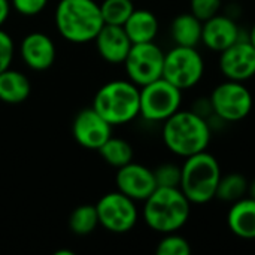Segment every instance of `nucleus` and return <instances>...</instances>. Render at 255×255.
<instances>
[{
    "instance_id": "nucleus-1",
    "label": "nucleus",
    "mask_w": 255,
    "mask_h": 255,
    "mask_svg": "<svg viewBox=\"0 0 255 255\" xmlns=\"http://www.w3.org/2000/svg\"><path fill=\"white\" fill-rule=\"evenodd\" d=\"M161 139L172 154L187 158L208 149L212 130L203 117L191 109H179L163 123Z\"/></svg>"
},
{
    "instance_id": "nucleus-2",
    "label": "nucleus",
    "mask_w": 255,
    "mask_h": 255,
    "mask_svg": "<svg viewBox=\"0 0 255 255\" xmlns=\"http://www.w3.org/2000/svg\"><path fill=\"white\" fill-rule=\"evenodd\" d=\"M145 224L161 235L179 232L190 220L191 203L179 188L157 187L143 202Z\"/></svg>"
},
{
    "instance_id": "nucleus-3",
    "label": "nucleus",
    "mask_w": 255,
    "mask_h": 255,
    "mask_svg": "<svg viewBox=\"0 0 255 255\" xmlns=\"http://www.w3.org/2000/svg\"><path fill=\"white\" fill-rule=\"evenodd\" d=\"M55 28L72 43H87L96 39L105 25L100 3L94 0H60L54 12Z\"/></svg>"
},
{
    "instance_id": "nucleus-4",
    "label": "nucleus",
    "mask_w": 255,
    "mask_h": 255,
    "mask_svg": "<svg viewBox=\"0 0 255 255\" xmlns=\"http://www.w3.org/2000/svg\"><path fill=\"white\" fill-rule=\"evenodd\" d=\"M184 160L181 166L179 190L191 205H206L212 202L223 175L217 157L206 149Z\"/></svg>"
},
{
    "instance_id": "nucleus-5",
    "label": "nucleus",
    "mask_w": 255,
    "mask_h": 255,
    "mask_svg": "<svg viewBox=\"0 0 255 255\" xmlns=\"http://www.w3.org/2000/svg\"><path fill=\"white\" fill-rule=\"evenodd\" d=\"M93 108L114 127L139 117L140 88L128 79H115L102 85L93 100Z\"/></svg>"
},
{
    "instance_id": "nucleus-6",
    "label": "nucleus",
    "mask_w": 255,
    "mask_h": 255,
    "mask_svg": "<svg viewBox=\"0 0 255 255\" xmlns=\"http://www.w3.org/2000/svg\"><path fill=\"white\" fill-rule=\"evenodd\" d=\"M205 75L203 55L193 46L175 45L164 52L163 78L182 91L194 88Z\"/></svg>"
},
{
    "instance_id": "nucleus-7",
    "label": "nucleus",
    "mask_w": 255,
    "mask_h": 255,
    "mask_svg": "<svg viewBox=\"0 0 255 255\" xmlns=\"http://www.w3.org/2000/svg\"><path fill=\"white\" fill-rule=\"evenodd\" d=\"M182 93L163 76L140 87L139 115L149 123H164L181 109Z\"/></svg>"
},
{
    "instance_id": "nucleus-8",
    "label": "nucleus",
    "mask_w": 255,
    "mask_h": 255,
    "mask_svg": "<svg viewBox=\"0 0 255 255\" xmlns=\"http://www.w3.org/2000/svg\"><path fill=\"white\" fill-rule=\"evenodd\" d=\"M214 115L227 123H239L245 120L254 106V99L245 82L226 79L214 87L211 96Z\"/></svg>"
},
{
    "instance_id": "nucleus-9",
    "label": "nucleus",
    "mask_w": 255,
    "mask_h": 255,
    "mask_svg": "<svg viewBox=\"0 0 255 255\" xmlns=\"http://www.w3.org/2000/svg\"><path fill=\"white\" fill-rule=\"evenodd\" d=\"M99 224L115 235H124L134 229L139 220L136 202L121 191H112L99 199L96 203Z\"/></svg>"
},
{
    "instance_id": "nucleus-10",
    "label": "nucleus",
    "mask_w": 255,
    "mask_h": 255,
    "mask_svg": "<svg viewBox=\"0 0 255 255\" xmlns=\"http://www.w3.org/2000/svg\"><path fill=\"white\" fill-rule=\"evenodd\" d=\"M123 64L128 81L140 88L163 76L164 51L155 42L133 43Z\"/></svg>"
},
{
    "instance_id": "nucleus-11",
    "label": "nucleus",
    "mask_w": 255,
    "mask_h": 255,
    "mask_svg": "<svg viewBox=\"0 0 255 255\" xmlns=\"http://www.w3.org/2000/svg\"><path fill=\"white\" fill-rule=\"evenodd\" d=\"M220 72L226 79L247 82L255 76V48L248 39H241L223 52L218 58Z\"/></svg>"
},
{
    "instance_id": "nucleus-12",
    "label": "nucleus",
    "mask_w": 255,
    "mask_h": 255,
    "mask_svg": "<svg viewBox=\"0 0 255 255\" xmlns=\"http://www.w3.org/2000/svg\"><path fill=\"white\" fill-rule=\"evenodd\" d=\"M241 39H248V31L244 36V30L238 24V19L223 12L203 21L202 45L212 52L220 54Z\"/></svg>"
},
{
    "instance_id": "nucleus-13",
    "label": "nucleus",
    "mask_w": 255,
    "mask_h": 255,
    "mask_svg": "<svg viewBox=\"0 0 255 255\" xmlns=\"http://www.w3.org/2000/svg\"><path fill=\"white\" fill-rule=\"evenodd\" d=\"M72 133L82 148L97 151L112 136V126L91 106L76 114Z\"/></svg>"
},
{
    "instance_id": "nucleus-14",
    "label": "nucleus",
    "mask_w": 255,
    "mask_h": 255,
    "mask_svg": "<svg viewBox=\"0 0 255 255\" xmlns=\"http://www.w3.org/2000/svg\"><path fill=\"white\" fill-rule=\"evenodd\" d=\"M115 184L118 191L134 202H145L157 188L154 170L134 161H130L118 169L115 175Z\"/></svg>"
},
{
    "instance_id": "nucleus-15",
    "label": "nucleus",
    "mask_w": 255,
    "mask_h": 255,
    "mask_svg": "<svg viewBox=\"0 0 255 255\" xmlns=\"http://www.w3.org/2000/svg\"><path fill=\"white\" fill-rule=\"evenodd\" d=\"M55 45L52 39L42 33L33 31L22 37L19 45V54L27 67L36 72L49 69L55 61Z\"/></svg>"
},
{
    "instance_id": "nucleus-16",
    "label": "nucleus",
    "mask_w": 255,
    "mask_h": 255,
    "mask_svg": "<svg viewBox=\"0 0 255 255\" xmlns=\"http://www.w3.org/2000/svg\"><path fill=\"white\" fill-rule=\"evenodd\" d=\"M94 42H96V48L100 57L111 64L124 63L133 45L124 27L112 25V24H105L97 33Z\"/></svg>"
},
{
    "instance_id": "nucleus-17",
    "label": "nucleus",
    "mask_w": 255,
    "mask_h": 255,
    "mask_svg": "<svg viewBox=\"0 0 255 255\" xmlns=\"http://www.w3.org/2000/svg\"><path fill=\"white\" fill-rule=\"evenodd\" d=\"M227 227L239 239H255V199L245 196L232 203L227 212Z\"/></svg>"
},
{
    "instance_id": "nucleus-18",
    "label": "nucleus",
    "mask_w": 255,
    "mask_h": 255,
    "mask_svg": "<svg viewBox=\"0 0 255 255\" xmlns=\"http://www.w3.org/2000/svg\"><path fill=\"white\" fill-rule=\"evenodd\" d=\"M124 30L131 43L154 42L158 34V19L155 13L148 9H134L124 22Z\"/></svg>"
},
{
    "instance_id": "nucleus-19",
    "label": "nucleus",
    "mask_w": 255,
    "mask_h": 255,
    "mask_svg": "<svg viewBox=\"0 0 255 255\" xmlns=\"http://www.w3.org/2000/svg\"><path fill=\"white\" fill-rule=\"evenodd\" d=\"M203 21L191 12L176 15L170 24V37L175 45L197 48L202 43Z\"/></svg>"
},
{
    "instance_id": "nucleus-20",
    "label": "nucleus",
    "mask_w": 255,
    "mask_h": 255,
    "mask_svg": "<svg viewBox=\"0 0 255 255\" xmlns=\"http://www.w3.org/2000/svg\"><path fill=\"white\" fill-rule=\"evenodd\" d=\"M31 85L28 78L15 69H6L0 73V100L7 105H19L30 96Z\"/></svg>"
},
{
    "instance_id": "nucleus-21",
    "label": "nucleus",
    "mask_w": 255,
    "mask_h": 255,
    "mask_svg": "<svg viewBox=\"0 0 255 255\" xmlns=\"http://www.w3.org/2000/svg\"><path fill=\"white\" fill-rule=\"evenodd\" d=\"M248 184L250 181L247 179V176L239 172L221 175V179L217 187L215 199L226 203H235L242 197L248 196Z\"/></svg>"
},
{
    "instance_id": "nucleus-22",
    "label": "nucleus",
    "mask_w": 255,
    "mask_h": 255,
    "mask_svg": "<svg viewBox=\"0 0 255 255\" xmlns=\"http://www.w3.org/2000/svg\"><path fill=\"white\" fill-rule=\"evenodd\" d=\"M97 151L109 166L117 169L133 161V155H134L133 146L127 140L114 136H111Z\"/></svg>"
},
{
    "instance_id": "nucleus-23",
    "label": "nucleus",
    "mask_w": 255,
    "mask_h": 255,
    "mask_svg": "<svg viewBox=\"0 0 255 255\" xmlns=\"http://www.w3.org/2000/svg\"><path fill=\"white\" fill-rule=\"evenodd\" d=\"M99 226L96 205H81L75 208L69 217V229L76 236H88Z\"/></svg>"
},
{
    "instance_id": "nucleus-24",
    "label": "nucleus",
    "mask_w": 255,
    "mask_h": 255,
    "mask_svg": "<svg viewBox=\"0 0 255 255\" xmlns=\"http://www.w3.org/2000/svg\"><path fill=\"white\" fill-rule=\"evenodd\" d=\"M100 10L105 24L124 25L134 10V4L131 0H103L100 3Z\"/></svg>"
},
{
    "instance_id": "nucleus-25",
    "label": "nucleus",
    "mask_w": 255,
    "mask_h": 255,
    "mask_svg": "<svg viewBox=\"0 0 255 255\" xmlns=\"http://www.w3.org/2000/svg\"><path fill=\"white\" fill-rule=\"evenodd\" d=\"M191 251L190 242L176 232L163 235L155 248L157 255H190Z\"/></svg>"
},
{
    "instance_id": "nucleus-26",
    "label": "nucleus",
    "mask_w": 255,
    "mask_h": 255,
    "mask_svg": "<svg viewBox=\"0 0 255 255\" xmlns=\"http://www.w3.org/2000/svg\"><path fill=\"white\" fill-rule=\"evenodd\" d=\"M154 178L157 187L179 188L181 184V166L175 163H164L154 169Z\"/></svg>"
},
{
    "instance_id": "nucleus-27",
    "label": "nucleus",
    "mask_w": 255,
    "mask_h": 255,
    "mask_svg": "<svg viewBox=\"0 0 255 255\" xmlns=\"http://www.w3.org/2000/svg\"><path fill=\"white\" fill-rule=\"evenodd\" d=\"M223 7L224 0H190V12L202 21L223 12Z\"/></svg>"
},
{
    "instance_id": "nucleus-28",
    "label": "nucleus",
    "mask_w": 255,
    "mask_h": 255,
    "mask_svg": "<svg viewBox=\"0 0 255 255\" xmlns=\"http://www.w3.org/2000/svg\"><path fill=\"white\" fill-rule=\"evenodd\" d=\"M15 55V43L13 39L0 28V73L10 67Z\"/></svg>"
},
{
    "instance_id": "nucleus-29",
    "label": "nucleus",
    "mask_w": 255,
    "mask_h": 255,
    "mask_svg": "<svg viewBox=\"0 0 255 255\" xmlns=\"http://www.w3.org/2000/svg\"><path fill=\"white\" fill-rule=\"evenodd\" d=\"M48 4V0H10V6L24 16L40 13Z\"/></svg>"
},
{
    "instance_id": "nucleus-30",
    "label": "nucleus",
    "mask_w": 255,
    "mask_h": 255,
    "mask_svg": "<svg viewBox=\"0 0 255 255\" xmlns=\"http://www.w3.org/2000/svg\"><path fill=\"white\" fill-rule=\"evenodd\" d=\"M191 111L196 112L197 115L203 117L205 120H208L214 114L211 99L209 97H199V99H196V102L191 106Z\"/></svg>"
},
{
    "instance_id": "nucleus-31",
    "label": "nucleus",
    "mask_w": 255,
    "mask_h": 255,
    "mask_svg": "<svg viewBox=\"0 0 255 255\" xmlns=\"http://www.w3.org/2000/svg\"><path fill=\"white\" fill-rule=\"evenodd\" d=\"M9 13H10V1L9 0H0V28L6 22Z\"/></svg>"
},
{
    "instance_id": "nucleus-32",
    "label": "nucleus",
    "mask_w": 255,
    "mask_h": 255,
    "mask_svg": "<svg viewBox=\"0 0 255 255\" xmlns=\"http://www.w3.org/2000/svg\"><path fill=\"white\" fill-rule=\"evenodd\" d=\"M248 40H250V43L255 48V22L253 24V27L248 30Z\"/></svg>"
},
{
    "instance_id": "nucleus-33",
    "label": "nucleus",
    "mask_w": 255,
    "mask_h": 255,
    "mask_svg": "<svg viewBox=\"0 0 255 255\" xmlns=\"http://www.w3.org/2000/svg\"><path fill=\"white\" fill-rule=\"evenodd\" d=\"M248 196L255 199V178L253 181H250V184H248Z\"/></svg>"
},
{
    "instance_id": "nucleus-34",
    "label": "nucleus",
    "mask_w": 255,
    "mask_h": 255,
    "mask_svg": "<svg viewBox=\"0 0 255 255\" xmlns=\"http://www.w3.org/2000/svg\"><path fill=\"white\" fill-rule=\"evenodd\" d=\"M131 1H134V0H131Z\"/></svg>"
}]
</instances>
